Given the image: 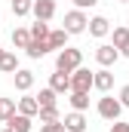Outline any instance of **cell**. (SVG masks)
<instances>
[{"instance_id": "1", "label": "cell", "mask_w": 129, "mask_h": 132, "mask_svg": "<svg viewBox=\"0 0 129 132\" xmlns=\"http://www.w3.org/2000/svg\"><path fill=\"white\" fill-rule=\"evenodd\" d=\"M80 62H83V52L74 49V46H64V49H59V55H55V68L59 71H68V74H74L80 68Z\"/></svg>"}, {"instance_id": "2", "label": "cell", "mask_w": 129, "mask_h": 132, "mask_svg": "<svg viewBox=\"0 0 129 132\" xmlns=\"http://www.w3.org/2000/svg\"><path fill=\"white\" fill-rule=\"evenodd\" d=\"M95 111H98V117H101V120L114 123V120H120V114H123V101H120V98H111V95H104V98H98Z\"/></svg>"}, {"instance_id": "3", "label": "cell", "mask_w": 129, "mask_h": 132, "mask_svg": "<svg viewBox=\"0 0 129 132\" xmlns=\"http://www.w3.org/2000/svg\"><path fill=\"white\" fill-rule=\"evenodd\" d=\"M64 31H68V34L89 31V15H86L83 9H71V12H64Z\"/></svg>"}, {"instance_id": "4", "label": "cell", "mask_w": 129, "mask_h": 132, "mask_svg": "<svg viewBox=\"0 0 129 132\" xmlns=\"http://www.w3.org/2000/svg\"><path fill=\"white\" fill-rule=\"evenodd\" d=\"M92 86H95V74H92V71L77 68V71L71 74V92H89Z\"/></svg>"}, {"instance_id": "5", "label": "cell", "mask_w": 129, "mask_h": 132, "mask_svg": "<svg viewBox=\"0 0 129 132\" xmlns=\"http://www.w3.org/2000/svg\"><path fill=\"white\" fill-rule=\"evenodd\" d=\"M117 59H120V49H117L114 43H101V46L95 49V62H98L101 68H111Z\"/></svg>"}, {"instance_id": "6", "label": "cell", "mask_w": 129, "mask_h": 132, "mask_svg": "<svg viewBox=\"0 0 129 132\" xmlns=\"http://www.w3.org/2000/svg\"><path fill=\"white\" fill-rule=\"evenodd\" d=\"M64 129L68 132H86L89 129V123H86V117H83V111H71V114H64Z\"/></svg>"}, {"instance_id": "7", "label": "cell", "mask_w": 129, "mask_h": 132, "mask_svg": "<svg viewBox=\"0 0 129 132\" xmlns=\"http://www.w3.org/2000/svg\"><path fill=\"white\" fill-rule=\"evenodd\" d=\"M34 19H40V22H49L52 15H55V0H34Z\"/></svg>"}, {"instance_id": "8", "label": "cell", "mask_w": 129, "mask_h": 132, "mask_svg": "<svg viewBox=\"0 0 129 132\" xmlns=\"http://www.w3.org/2000/svg\"><path fill=\"white\" fill-rule=\"evenodd\" d=\"M49 86H52L55 92H71V74L55 68V74H49Z\"/></svg>"}, {"instance_id": "9", "label": "cell", "mask_w": 129, "mask_h": 132, "mask_svg": "<svg viewBox=\"0 0 129 132\" xmlns=\"http://www.w3.org/2000/svg\"><path fill=\"white\" fill-rule=\"evenodd\" d=\"M31 123H34V117H28V114H19V111H15L9 120H6V126H9L12 132H31Z\"/></svg>"}, {"instance_id": "10", "label": "cell", "mask_w": 129, "mask_h": 132, "mask_svg": "<svg viewBox=\"0 0 129 132\" xmlns=\"http://www.w3.org/2000/svg\"><path fill=\"white\" fill-rule=\"evenodd\" d=\"M19 114H28V117H37L40 114V101H37V95H22L19 98Z\"/></svg>"}, {"instance_id": "11", "label": "cell", "mask_w": 129, "mask_h": 132, "mask_svg": "<svg viewBox=\"0 0 129 132\" xmlns=\"http://www.w3.org/2000/svg\"><path fill=\"white\" fill-rule=\"evenodd\" d=\"M12 80H15V89L19 92H28L34 86V71H25V68H19L15 74H12Z\"/></svg>"}, {"instance_id": "12", "label": "cell", "mask_w": 129, "mask_h": 132, "mask_svg": "<svg viewBox=\"0 0 129 132\" xmlns=\"http://www.w3.org/2000/svg\"><path fill=\"white\" fill-rule=\"evenodd\" d=\"M89 34H92V37H108V34H111V22H108L104 15L89 19Z\"/></svg>"}, {"instance_id": "13", "label": "cell", "mask_w": 129, "mask_h": 132, "mask_svg": "<svg viewBox=\"0 0 129 132\" xmlns=\"http://www.w3.org/2000/svg\"><path fill=\"white\" fill-rule=\"evenodd\" d=\"M49 49H52V46H49V40H31L25 52H28V59H43Z\"/></svg>"}, {"instance_id": "14", "label": "cell", "mask_w": 129, "mask_h": 132, "mask_svg": "<svg viewBox=\"0 0 129 132\" xmlns=\"http://www.w3.org/2000/svg\"><path fill=\"white\" fill-rule=\"evenodd\" d=\"M111 86H114V74H111L108 68L95 71V89L98 92H111Z\"/></svg>"}, {"instance_id": "15", "label": "cell", "mask_w": 129, "mask_h": 132, "mask_svg": "<svg viewBox=\"0 0 129 132\" xmlns=\"http://www.w3.org/2000/svg\"><path fill=\"white\" fill-rule=\"evenodd\" d=\"M28 43H31V28H15L12 31V46L15 49H28Z\"/></svg>"}, {"instance_id": "16", "label": "cell", "mask_w": 129, "mask_h": 132, "mask_svg": "<svg viewBox=\"0 0 129 132\" xmlns=\"http://www.w3.org/2000/svg\"><path fill=\"white\" fill-rule=\"evenodd\" d=\"M68 37H71V34L64 31V28L49 31V46H52V49H64V46H68Z\"/></svg>"}, {"instance_id": "17", "label": "cell", "mask_w": 129, "mask_h": 132, "mask_svg": "<svg viewBox=\"0 0 129 132\" xmlns=\"http://www.w3.org/2000/svg\"><path fill=\"white\" fill-rule=\"evenodd\" d=\"M0 71H3V74H15V71H19L15 52H3V55H0Z\"/></svg>"}, {"instance_id": "18", "label": "cell", "mask_w": 129, "mask_h": 132, "mask_svg": "<svg viewBox=\"0 0 129 132\" xmlns=\"http://www.w3.org/2000/svg\"><path fill=\"white\" fill-rule=\"evenodd\" d=\"M49 31H52V28H49L46 22L37 19V22L31 25V40H49Z\"/></svg>"}, {"instance_id": "19", "label": "cell", "mask_w": 129, "mask_h": 132, "mask_svg": "<svg viewBox=\"0 0 129 132\" xmlns=\"http://www.w3.org/2000/svg\"><path fill=\"white\" fill-rule=\"evenodd\" d=\"M9 6H12V15L22 19V15H28L34 9V0H9Z\"/></svg>"}, {"instance_id": "20", "label": "cell", "mask_w": 129, "mask_h": 132, "mask_svg": "<svg viewBox=\"0 0 129 132\" xmlns=\"http://www.w3.org/2000/svg\"><path fill=\"white\" fill-rule=\"evenodd\" d=\"M55 89L52 86H46V89H40V95H37V101H40V108H55Z\"/></svg>"}, {"instance_id": "21", "label": "cell", "mask_w": 129, "mask_h": 132, "mask_svg": "<svg viewBox=\"0 0 129 132\" xmlns=\"http://www.w3.org/2000/svg\"><path fill=\"white\" fill-rule=\"evenodd\" d=\"M71 108L74 111H86L89 108V92H71Z\"/></svg>"}, {"instance_id": "22", "label": "cell", "mask_w": 129, "mask_h": 132, "mask_svg": "<svg viewBox=\"0 0 129 132\" xmlns=\"http://www.w3.org/2000/svg\"><path fill=\"white\" fill-rule=\"evenodd\" d=\"M12 114H15V101H12V98H0V120L6 123Z\"/></svg>"}, {"instance_id": "23", "label": "cell", "mask_w": 129, "mask_h": 132, "mask_svg": "<svg viewBox=\"0 0 129 132\" xmlns=\"http://www.w3.org/2000/svg\"><path fill=\"white\" fill-rule=\"evenodd\" d=\"M40 123H59V108H40Z\"/></svg>"}, {"instance_id": "24", "label": "cell", "mask_w": 129, "mask_h": 132, "mask_svg": "<svg viewBox=\"0 0 129 132\" xmlns=\"http://www.w3.org/2000/svg\"><path fill=\"white\" fill-rule=\"evenodd\" d=\"M126 43H129V28H114V46L123 49Z\"/></svg>"}, {"instance_id": "25", "label": "cell", "mask_w": 129, "mask_h": 132, "mask_svg": "<svg viewBox=\"0 0 129 132\" xmlns=\"http://www.w3.org/2000/svg\"><path fill=\"white\" fill-rule=\"evenodd\" d=\"M40 132H68V129H64L62 120H59V123H43V129H40Z\"/></svg>"}, {"instance_id": "26", "label": "cell", "mask_w": 129, "mask_h": 132, "mask_svg": "<svg viewBox=\"0 0 129 132\" xmlns=\"http://www.w3.org/2000/svg\"><path fill=\"white\" fill-rule=\"evenodd\" d=\"M111 132H129V123H120V120H114V123H111Z\"/></svg>"}, {"instance_id": "27", "label": "cell", "mask_w": 129, "mask_h": 132, "mask_svg": "<svg viewBox=\"0 0 129 132\" xmlns=\"http://www.w3.org/2000/svg\"><path fill=\"white\" fill-rule=\"evenodd\" d=\"M117 98L123 101V108H129V83L123 86V89H120V95H117Z\"/></svg>"}, {"instance_id": "28", "label": "cell", "mask_w": 129, "mask_h": 132, "mask_svg": "<svg viewBox=\"0 0 129 132\" xmlns=\"http://www.w3.org/2000/svg\"><path fill=\"white\" fill-rule=\"evenodd\" d=\"M98 0H74V6H77V9H89V6H95Z\"/></svg>"}, {"instance_id": "29", "label": "cell", "mask_w": 129, "mask_h": 132, "mask_svg": "<svg viewBox=\"0 0 129 132\" xmlns=\"http://www.w3.org/2000/svg\"><path fill=\"white\" fill-rule=\"evenodd\" d=\"M120 55H126V59H129V43L123 46V49H120Z\"/></svg>"}, {"instance_id": "30", "label": "cell", "mask_w": 129, "mask_h": 132, "mask_svg": "<svg viewBox=\"0 0 129 132\" xmlns=\"http://www.w3.org/2000/svg\"><path fill=\"white\" fill-rule=\"evenodd\" d=\"M3 132H12V129H9V126H6V129H3Z\"/></svg>"}, {"instance_id": "31", "label": "cell", "mask_w": 129, "mask_h": 132, "mask_svg": "<svg viewBox=\"0 0 129 132\" xmlns=\"http://www.w3.org/2000/svg\"><path fill=\"white\" fill-rule=\"evenodd\" d=\"M3 52H6V49H0V55H3Z\"/></svg>"}, {"instance_id": "32", "label": "cell", "mask_w": 129, "mask_h": 132, "mask_svg": "<svg viewBox=\"0 0 129 132\" xmlns=\"http://www.w3.org/2000/svg\"><path fill=\"white\" fill-rule=\"evenodd\" d=\"M120 3H129V0H120Z\"/></svg>"}]
</instances>
